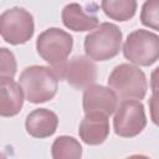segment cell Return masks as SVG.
Here are the masks:
<instances>
[{
	"label": "cell",
	"instance_id": "1",
	"mask_svg": "<svg viewBox=\"0 0 159 159\" xmlns=\"http://www.w3.org/2000/svg\"><path fill=\"white\" fill-rule=\"evenodd\" d=\"M58 75L50 66L32 65L20 75V86L30 103H45L52 99L58 89Z\"/></svg>",
	"mask_w": 159,
	"mask_h": 159
},
{
	"label": "cell",
	"instance_id": "2",
	"mask_svg": "<svg viewBox=\"0 0 159 159\" xmlns=\"http://www.w3.org/2000/svg\"><path fill=\"white\" fill-rule=\"evenodd\" d=\"M108 86L122 102L140 101L145 97L148 89L145 73L129 63H120L113 68L108 77Z\"/></svg>",
	"mask_w": 159,
	"mask_h": 159
},
{
	"label": "cell",
	"instance_id": "3",
	"mask_svg": "<svg viewBox=\"0 0 159 159\" xmlns=\"http://www.w3.org/2000/svg\"><path fill=\"white\" fill-rule=\"evenodd\" d=\"M122 46V31L112 22H102L84 37V52L92 61L116 57Z\"/></svg>",
	"mask_w": 159,
	"mask_h": 159
},
{
	"label": "cell",
	"instance_id": "4",
	"mask_svg": "<svg viewBox=\"0 0 159 159\" xmlns=\"http://www.w3.org/2000/svg\"><path fill=\"white\" fill-rule=\"evenodd\" d=\"M73 46L72 36L58 27H48L36 40V50L53 70L61 68L70 56Z\"/></svg>",
	"mask_w": 159,
	"mask_h": 159
},
{
	"label": "cell",
	"instance_id": "5",
	"mask_svg": "<svg viewBox=\"0 0 159 159\" xmlns=\"http://www.w3.org/2000/svg\"><path fill=\"white\" fill-rule=\"evenodd\" d=\"M124 57L137 66H150L159 60V36L148 30H135L123 45Z\"/></svg>",
	"mask_w": 159,
	"mask_h": 159
},
{
	"label": "cell",
	"instance_id": "6",
	"mask_svg": "<svg viewBox=\"0 0 159 159\" xmlns=\"http://www.w3.org/2000/svg\"><path fill=\"white\" fill-rule=\"evenodd\" d=\"M35 31L34 16L24 7H11L0 15V34L10 45L26 43Z\"/></svg>",
	"mask_w": 159,
	"mask_h": 159
},
{
	"label": "cell",
	"instance_id": "7",
	"mask_svg": "<svg viewBox=\"0 0 159 159\" xmlns=\"http://www.w3.org/2000/svg\"><path fill=\"white\" fill-rule=\"evenodd\" d=\"M147 125L144 106L140 101H123L114 114L113 128L117 135L123 138L137 137Z\"/></svg>",
	"mask_w": 159,
	"mask_h": 159
},
{
	"label": "cell",
	"instance_id": "8",
	"mask_svg": "<svg viewBox=\"0 0 159 159\" xmlns=\"http://www.w3.org/2000/svg\"><path fill=\"white\" fill-rule=\"evenodd\" d=\"M55 71L60 80H65L76 89H87L97 80V66L87 56H75Z\"/></svg>",
	"mask_w": 159,
	"mask_h": 159
},
{
	"label": "cell",
	"instance_id": "9",
	"mask_svg": "<svg viewBox=\"0 0 159 159\" xmlns=\"http://www.w3.org/2000/svg\"><path fill=\"white\" fill-rule=\"evenodd\" d=\"M84 113H102L107 117L113 114L118 108V97L108 87L93 84L84 89L82 98Z\"/></svg>",
	"mask_w": 159,
	"mask_h": 159
},
{
	"label": "cell",
	"instance_id": "10",
	"mask_svg": "<svg viewBox=\"0 0 159 159\" xmlns=\"http://www.w3.org/2000/svg\"><path fill=\"white\" fill-rule=\"evenodd\" d=\"M78 134L88 145L102 144L109 134L108 117L102 113H87L80 123Z\"/></svg>",
	"mask_w": 159,
	"mask_h": 159
},
{
	"label": "cell",
	"instance_id": "11",
	"mask_svg": "<svg viewBox=\"0 0 159 159\" xmlns=\"http://www.w3.org/2000/svg\"><path fill=\"white\" fill-rule=\"evenodd\" d=\"M58 125V117L46 108H37L30 112L25 119L26 132L34 138H47L55 134Z\"/></svg>",
	"mask_w": 159,
	"mask_h": 159
},
{
	"label": "cell",
	"instance_id": "12",
	"mask_svg": "<svg viewBox=\"0 0 159 159\" xmlns=\"http://www.w3.org/2000/svg\"><path fill=\"white\" fill-rule=\"evenodd\" d=\"M63 25L72 31H89L98 27V17L96 11L84 10V7L77 2L67 4L61 14Z\"/></svg>",
	"mask_w": 159,
	"mask_h": 159
},
{
	"label": "cell",
	"instance_id": "13",
	"mask_svg": "<svg viewBox=\"0 0 159 159\" xmlns=\"http://www.w3.org/2000/svg\"><path fill=\"white\" fill-rule=\"evenodd\" d=\"M24 104V91L21 86L12 78H1V117L16 116Z\"/></svg>",
	"mask_w": 159,
	"mask_h": 159
},
{
	"label": "cell",
	"instance_id": "14",
	"mask_svg": "<svg viewBox=\"0 0 159 159\" xmlns=\"http://www.w3.org/2000/svg\"><path fill=\"white\" fill-rule=\"evenodd\" d=\"M104 14L116 21H128L135 15L137 1L134 0H104L101 2Z\"/></svg>",
	"mask_w": 159,
	"mask_h": 159
},
{
	"label": "cell",
	"instance_id": "15",
	"mask_svg": "<svg viewBox=\"0 0 159 159\" xmlns=\"http://www.w3.org/2000/svg\"><path fill=\"white\" fill-rule=\"evenodd\" d=\"M52 159H81L82 147L80 142L70 135L57 137L51 147Z\"/></svg>",
	"mask_w": 159,
	"mask_h": 159
},
{
	"label": "cell",
	"instance_id": "16",
	"mask_svg": "<svg viewBox=\"0 0 159 159\" xmlns=\"http://www.w3.org/2000/svg\"><path fill=\"white\" fill-rule=\"evenodd\" d=\"M140 22L149 29L159 31V0H147L143 4Z\"/></svg>",
	"mask_w": 159,
	"mask_h": 159
},
{
	"label": "cell",
	"instance_id": "17",
	"mask_svg": "<svg viewBox=\"0 0 159 159\" xmlns=\"http://www.w3.org/2000/svg\"><path fill=\"white\" fill-rule=\"evenodd\" d=\"M1 56V71L0 76L1 78H12L16 73V60L11 51L2 47L0 50Z\"/></svg>",
	"mask_w": 159,
	"mask_h": 159
},
{
	"label": "cell",
	"instance_id": "18",
	"mask_svg": "<svg viewBox=\"0 0 159 159\" xmlns=\"http://www.w3.org/2000/svg\"><path fill=\"white\" fill-rule=\"evenodd\" d=\"M149 111L153 123L159 127V91L153 92L149 99Z\"/></svg>",
	"mask_w": 159,
	"mask_h": 159
},
{
	"label": "cell",
	"instance_id": "19",
	"mask_svg": "<svg viewBox=\"0 0 159 159\" xmlns=\"http://www.w3.org/2000/svg\"><path fill=\"white\" fill-rule=\"evenodd\" d=\"M150 87L153 92L159 91V67H157L150 75Z\"/></svg>",
	"mask_w": 159,
	"mask_h": 159
},
{
	"label": "cell",
	"instance_id": "20",
	"mask_svg": "<svg viewBox=\"0 0 159 159\" xmlns=\"http://www.w3.org/2000/svg\"><path fill=\"white\" fill-rule=\"evenodd\" d=\"M125 159H150V158L147 155H143V154H134V155H130Z\"/></svg>",
	"mask_w": 159,
	"mask_h": 159
}]
</instances>
